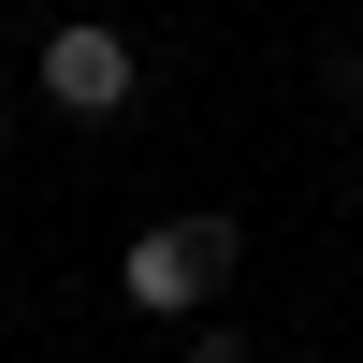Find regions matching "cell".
Instances as JSON below:
<instances>
[{
    "label": "cell",
    "mask_w": 363,
    "mask_h": 363,
    "mask_svg": "<svg viewBox=\"0 0 363 363\" xmlns=\"http://www.w3.org/2000/svg\"><path fill=\"white\" fill-rule=\"evenodd\" d=\"M189 363H247V335L233 320H189Z\"/></svg>",
    "instance_id": "cell-3"
},
{
    "label": "cell",
    "mask_w": 363,
    "mask_h": 363,
    "mask_svg": "<svg viewBox=\"0 0 363 363\" xmlns=\"http://www.w3.org/2000/svg\"><path fill=\"white\" fill-rule=\"evenodd\" d=\"M0 145H15V102H0Z\"/></svg>",
    "instance_id": "cell-5"
},
{
    "label": "cell",
    "mask_w": 363,
    "mask_h": 363,
    "mask_svg": "<svg viewBox=\"0 0 363 363\" xmlns=\"http://www.w3.org/2000/svg\"><path fill=\"white\" fill-rule=\"evenodd\" d=\"M29 87H44L58 116H131V102H145V44H131V29H102V15H73V29H44Z\"/></svg>",
    "instance_id": "cell-2"
},
{
    "label": "cell",
    "mask_w": 363,
    "mask_h": 363,
    "mask_svg": "<svg viewBox=\"0 0 363 363\" xmlns=\"http://www.w3.org/2000/svg\"><path fill=\"white\" fill-rule=\"evenodd\" d=\"M233 262H247V233L203 203V218H160V233H131V247H116V291H131V320H203Z\"/></svg>",
    "instance_id": "cell-1"
},
{
    "label": "cell",
    "mask_w": 363,
    "mask_h": 363,
    "mask_svg": "<svg viewBox=\"0 0 363 363\" xmlns=\"http://www.w3.org/2000/svg\"><path fill=\"white\" fill-rule=\"evenodd\" d=\"M320 87H335V102L363 116V44H335V58H320Z\"/></svg>",
    "instance_id": "cell-4"
}]
</instances>
